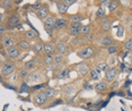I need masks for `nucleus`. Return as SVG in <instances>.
<instances>
[{"mask_svg": "<svg viewBox=\"0 0 132 111\" xmlns=\"http://www.w3.org/2000/svg\"><path fill=\"white\" fill-rule=\"evenodd\" d=\"M34 67V61H28V62H26L25 64V66H24V68L25 69H31V68H33Z\"/></svg>", "mask_w": 132, "mask_h": 111, "instance_id": "obj_38", "label": "nucleus"}, {"mask_svg": "<svg viewBox=\"0 0 132 111\" xmlns=\"http://www.w3.org/2000/svg\"><path fill=\"white\" fill-rule=\"evenodd\" d=\"M45 86H46V84L43 83V84H40V85H34V86H33V88H34V90H40L42 87H45Z\"/></svg>", "mask_w": 132, "mask_h": 111, "instance_id": "obj_43", "label": "nucleus"}, {"mask_svg": "<svg viewBox=\"0 0 132 111\" xmlns=\"http://www.w3.org/2000/svg\"><path fill=\"white\" fill-rule=\"evenodd\" d=\"M68 76H69V69L68 68H64V69L60 70L59 73L56 74V78H59V79H63Z\"/></svg>", "mask_w": 132, "mask_h": 111, "instance_id": "obj_20", "label": "nucleus"}, {"mask_svg": "<svg viewBox=\"0 0 132 111\" xmlns=\"http://www.w3.org/2000/svg\"><path fill=\"white\" fill-rule=\"evenodd\" d=\"M107 51H109L110 55L116 53V51H118V47H116V44H111L110 47H107Z\"/></svg>", "mask_w": 132, "mask_h": 111, "instance_id": "obj_31", "label": "nucleus"}, {"mask_svg": "<svg viewBox=\"0 0 132 111\" xmlns=\"http://www.w3.org/2000/svg\"><path fill=\"white\" fill-rule=\"evenodd\" d=\"M107 88V83L105 82V80H102V82L97 83L95 85V90L98 92H102V91H105V90Z\"/></svg>", "mask_w": 132, "mask_h": 111, "instance_id": "obj_15", "label": "nucleus"}, {"mask_svg": "<svg viewBox=\"0 0 132 111\" xmlns=\"http://www.w3.org/2000/svg\"><path fill=\"white\" fill-rule=\"evenodd\" d=\"M77 70H78V73H79L80 75H82V76H85V75L88 74V67L85 65V64H80L79 66H78V68H77Z\"/></svg>", "mask_w": 132, "mask_h": 111, "instance_id": "obj_13", "label": "nucleus"}, {"mask_svg": "<svg viewBox=\"0 0 132 111\" xmlns=\"http://www.w3.org/2000/svg\"><path fill=\"white\" fill-rule=\"evenodd\" d=\"M68 7H69V6L65 4V2H59V4H58V10H59V13H60V14L67 13Z\"/></svg>", "mask_w": 132, "mask_h": 111, "instance_id": "obj_22", "label": "nucleus"}, {"mask_svg": "<svg viewBox=\"0 0 132 111\" xmlns=\"http://www.w3.org/2000/svg\"><path fill=\"white\" fill-rule=\"evenodd\" d=\"M125 50L127 51H132V39H129V40L125 41Z\"/></svg>", "mask_w": 132, "mask_h": 111, "instance_id": "obj_33", "label": "nucleus"}, {"mask_svg": "<svg viewBox=\"0 0 132 111\" xmlns=\"http://www.w3.org/2000/svg\"><path fill=\"white\" fill-rule=\"evenodd\" d=\"M1 7L6 10H9L13 8V0H2L1 1Z\"/></svg>", "mask_w": 132, "mask_h": 111, "instance_id": "obj_18", "label": "nucleus"}, {"mask_svg": "<svg viewBox=\"0 0 132 111\" xmlns=\"http://www.w3.org/2000/svg\"><path fill=\"white\" fill-rule=\"evenodd\" d=\"M1 44L4 48H6V49H9L11 47H15L16 40H15L13 36H6V38L1 39Z\"/></svg>", "mask_w": 132, "mask_h": 111, "instance_id": "obj_5", "label": "nucleus"}, {"mask_svg": "<svg viewBox=\"0 0 132 111\" xmlns=\"http://www.w3.org/2000/svg\"><path fill=\"white\" fill-rule=\"evenodd\" d=\"M70 19L72 23H80L82 20V17L80 16V15H72V16L70 17Z\"/></svg>", "mask_w": 132, "mask_h": 111, "instance_id": "obj_30", "label": "nucleus"}, {"mask_svg": "<svg viewBox=\"0 0 132 111\" xmlns=\"http://www.w3.org/2000/svg\"><path fill=\"white\" fill-rule=\"evenodd\" d=\"M131 14H132V9H131Z\"/></svg>", "mask_w": 132, "mask_h": 111, "instance_id": "obj_53", "label": "nucleus"}, {"mask_svg": "<svg viewBox=\"0 0 132 111\" xmlns=\"http://www.w3.org/2000/svg\"><path fill=\"white\" fill-rule=\"evenodd\" d=\"M96 15H97L98 17H103L104 15H105V11H104L103 8H102V7H101V8H98L97 11H96Z\"/></svg>", "mask_w": 132, "mask_h": 111, "instance_id": "obj_40", "label": "nucleus"}, {"mask_svg": "<svg viewBox=\"0 0 132 111\" xmlns=\"http://www.w3.org/2000/svg\"><path fill=\"white\" fill-rule=\"evenodd\" d=\"M44 92H45V94H46V97L47 98H52V97H54L55 95V90L54 88H52V87H47L44 90Z\"/></svg>", "mask_w": 132, "mask_h": 111, "instance_id": "obj_27", "label": "nucleus"}, {"mask_svg": "<svg viewBox=\"0 0 132 111\" xmlns=\"http://www.w3.org/2000/svg\"><path fill=\"white\" fill-rule=\"evenodd\" d=\"M129 61H130V64L132 65V55L129 56Z\"/></svg>", "mask_w": 132, "mask_h": 111, "instance_id": "obj_50", "label": "nucleus"}, {"mask_svg": "<svg viewBox=\"0 0 132 111\" xmlns=\"http://www.w3.org/2000/svg\"><path fill=\"white\" fill-rule=\"evenodd\" d=\"M7 55L10 59H18L19 56H20V51L17 47H11L9 49H7Z\"/></svg>", "mask_w": 132, "mask_h": 111, "instance_id": "obj_6", "label": "nucleus"}, {"mask_svg": "<svg viewBox=\"0 0 132 111\" xmlns=\"http://www.w3.org/2000/svg\"><path fill=\"white\" fill-rule=\"evenodd\" d=\"M98 1L102 2V4H105V2H107V1H109V0H98Z\"/></svg>", "mask_w": 132, "mask_h": 111, "instance_id": "obj_51", "label": "nucleus"}, {"mask_svg": "<svg viewBox=\"0 0 132 111\" xmlns=\"http://www.w3.org/2000/svg\"><path fill=\"white\" fill-rule=\"evenodd\" d=\"M118 7H119V1H116V0L110 1V4H109V10L110 11H114Z\"/></svg>", "mask_w": 132, "mask_h": 111, "instance_id": "obj_26", "label": "nucleus"}, {"mask_svg": "<svg viewBox=\"0 0 132 111\" xmlns=\"http://www.w3.org/2000/svg\"><path fill=\"white\" fill-rule=\"evenodd\" d=\"M128 29H129V32H130L131 34H132V22H131L130 24H129V26H128Z\"/></svg>", "mask_w": 132, "mask_h": 111, "instance_id": "obj_48", "label": "nucleus"}, {"mask_svg": "<svg viewBox=\"0 0 132 111\" xmlns=\"http://www.w3.org/2000/svg\"><path fill=\"white\" fill-rule=\"evenodd\" d=\"M101 27L104 32H107L111 29V22L109 19H103L102 20V24H101Z\"/></svg>", "mask_w": 132, "mask_h": 111, "instance_id": "obj_19", "label": "nucleus"}, {"mask_svg": "<svg viewBox=\"0 0 132 111\" xmlns=\"http://www.w3.org/2000/svg\"><path fill=\"white\" fill-rule=\"evenodd\" d=\"M76 1V0H63V2H65V4H67L68 6H70V5H72L73 2Z\"/></svg>", "mask_w": 132, "mask_h": 111, "instance_id": "obj_44", "label": "nucleus"}, {"mask_svg": "<svg viewBox=\"0 0 132 111\" xmlns=\"http://www.w3.org/2000/svg\"><path fill=\"white\" fill-rule=\"evenodd\" d=\"M6 31H7V28H6L4 25H1V27H0V33H1V35H4V33Z\"/></svg>", "mask_w": 132, "mask_h": 111, "instance_id": "obj_45", "label": "nucleus"}, {"mask_svg": "<svg viewBox=\"0 0 132 111\" xmlns=\"http://www.w3.org/2000/svg\"><path fill=\"white\" fill-rule=\"evenodd\" d=\"M97 68L100 70H105V71H106L107 69H109V65L105 64V62H103V64H98L97 65Z\"/></svg>", "mask_w": 132, "mask_h": 111, "instance_id": "obj_36", "label": "nucleus"}, {"mask_svg": "<svg viewBox=\"0 0 132 111\" xmlns=\"http://www.w3.org/2000/svg\"><path fill=\"white\" fill-rule=\"evenodd\" d=\"M118 75V69L116 68H109L106 71H105V78L107 79V82H111V80H114Z\"/></svg>", "mask_w": 132, "mask_h": 111, "instance_id": "obj_8", "label": "nucleus"}, {"mask_svg": "<svg viewBox=\"0 0 132 111\" xmlns=\"http://www.w3.org/2000/svg\"><path fill=\"white\" fill-rule=\"evenodd\" d=\"M44 62H45L46 65H53V62H54V57L46 55L45 58H44Z\"/></svg>", "mask_w": 132, "mask_h": 111, "instance_id": "obj_29", "label": "nucleus"}, {"mask_svg": "<svg viewBox=\"0 0 132 111\" xmlns=\"http://www.w3.org/2000/svg\"><path fill=\"white\" fill-rule=\"evenodd\" d=\"M100 74H101V70L98 69V68H96V69H93L90 70V78L94 79V80H97L98 78H100Z\"/></svg>", "mask_w": 132, "mask_h": 111, "instance_id": "obj_23", "label": "nucleus"}, {"mask_svg": "<svg viewBox=\"0 0 132 111\" xmlns=\"http://www.w3.org/2000/svg\"><path fill=\"white\" fill-rule=\"evenodd\" d=\"M77 55L81 59H87V58H90V57L94 55V50H93V48H90V47H87V48L81 49Z\"/></svg>", "mask_w": 132, "mask_h": 111, "instance_id": "obj_4", "label": "nucleus"}, {"mask_svg": "<svg viewBox=\"0 0 132 111\" xmlns=\"http://www.w3.org/2000/svg\"><path fill=\"white\" fill-rule=\"evenodd\" d=\"M128 95H129V97H131V98H132V93H131V92H128Z\"/></svg>", "mask_w": 132, "mask_h": 111, "instance_id": "obj_52", "label": "nucleus"}, {"mask_svg": "<svg viewBox=\"0 0 132 111\" xmlns=\"http://www.w3.org/2000/svg\"><path fill=\"white\" fill-rule=\"evenodd\" d=\"M24 36H25L27 40H33V39H36L37 38V32L36 31H26L24 33Z\"/></svg>", "mask_w": 132, "mask_h": 111, "instance_id": "obj_16", "label": "nucleus"}, {"mask_svg": "<svg viewBox=\"0 0 132 111\" xmlns=\"http://www.w3.org/2000/svg\"><path fill=\"white\" fill-rule=\"evenodd\" d=\"M19 24H20V18L17 15H13V16H10L8 18V26L9 27H17Z\"/></svg>", "mask_w": 132, "mask_h": 111, "instance_id": "obj_10", "label": "nucleus"}, {"mask_svg": "<svg viewBox=\"0 0 132 111\" xmlns=\"http://www.w3.org/2000/svg\"><path fill=\"white\" fill-rule=\"evenodd\" d=\"M28 79H29V82H32V83H36L38 82V80L41 79V76H40V73H37V71H35V73H32L31 75L28 76Z\"/></svg>", "mask_w": 132, "mask_h": 111, "instance_id": "obj_21", "label": "nucleus"}, {"mask_svg": "<svg viewBox=\"0 0 132 111\" xmlns=\"http://www.w3.org/2000/svg\"><path fill=\"white\" fill-rule=\"evenodd\" d=\"M67 26V20L62 19V18H56V23H55V28L56 29H62Z\"/></svg>", "mask_w": 132, "mask_h": 111, "instance_id": "obj_14", "label": "nucleus"}, {"mask_svg": "<svg viewBox=\"0 0 132 111\" xmlns=\"http://www.w3.org/2000/svg\"><path fill=\"white\" fill-rule=\"evenodd\" d=\"M5 18H6V15L4 13H1V15H0V22L4 23L5 22Z\"/></svg>", "mask_w": 132, "mask_h": 111, "instance_id": "obj_46", "label": "nucleus"}, {"mask_svg": "<svg viewBox=\"0 0 132 111\" xmlns=\"http://www.w3.org/2000/svg\"><path fill=\"white\" fill-rule=\"evenodd\" d=\"M101 43H102V46H103V47H110L111 44L113 43V40H112V38H111V36L106 35V36H103Z\"/></svg>", "mask_w": 132, "mask_h": 111, "instance_id": "obj_17", "label": "nucleus"}, {"mask_svg": "<svg viewBox=\"0 0 132 111\" xmlns=\"http://www.w3.org/2000/svg\"><path fill=\"white\" fill-rule=\"evenodd\" d=\"M82 35H86L88 33H90V25H84L81 27V31H80Z\"/></svg>", "mask_w": 132, "mask_h": 111, "instance_id": "obj_32", "label": "nucleus"}, {"mask_svg": "<svg viewBox=\"0 0 132 111\" xmlns=\"http://www.w3.org/2000/svg\"><path fill=\"white\" fill-rule=\"evenodd\" d=\"M85 88H86V90H92V88H93V86L90 85V84L86 83V84H85Z\"/></svg>", "mask_w": 132, "mask_h": 111, "instance_id": "obj_47", "label": "nucleus"}, {"mask_svg": "<svg viewBox=\"0 0 132 111\" xmlns=\"http://www.w3.org/2000/svg\"><path fill=\"white\" fill-rule=\"evenodd\" d=\"M15 71V66L11 62H6L1 66V77H7L10 76Z\"/></svg>", "mask_w": 132, "mask_h": 111, "instance_id": "obj_2", "label": "nucleus"}, {"mask_svg": "<svg viewBox=\"0 0 132 111\" xmlns=\"http://www.w3.org/2000/svg\"><path fill=\"white\" fill-rule=\"evenodd\" d=\"M95 40V35L93 34V33H88V34L84 35V41L86 42H93Z\"/></svg>", "mask_w": 132, "mask_h": 111, "instance_id": "obj_28", "label": "nucleus"}, {"mask_svg": "<svg viewBox=\"0 0 132 111\" xmlns=\"http://www.w3.org/2000/svg\"><path fill=\"white\" fill-rule=\"evenodd\" d=\"M68 51V48H67V44L64 42H59L56 44V52L60 53V55H64L65 52Z\"/></svg>", "mask_w": 132, "mask_h": 111, "instance_id": "obj_12", "label": "nucleus"}, {"mask_svg": "<svg viewBox=\"0 0 132 111\" xmlns=\"http://www.w3.org/2000/svg\"><path fill=\"white\" fill-rule=\"evenodd\" d=\"M119 86V82H114V84L112 85V88H115V87H118Z\"/></svg>", "mask_w": 132, "mask_h": 111, "instance_id": "obj_49", "label": "nucleus"}, {"mask_svg": "<svg viewBox=\"0 0 132 111\" xmlns=\"http://www.w3.org/2000/svg\"><path fill=\"white\" fill-rule=\"evenodd\" d=\"M42 49H43V46H42V44H40V43L35 44V46L33 47V51H34V52H38V51H41Z\"/></svg>", "mask_w": 132, "mask_h": 111, "instance_id": "obj_37", "label": "nucleus"}, {"mask_svg": "<svg viewBox=\"0 0 132 111\" xmlns=\"http://www.w3.org/2000/svg\"><path fill=\"white\" fill-rule=\"evenodd\" d=\"M29 88V86H28V84L26 83V82H24L22 83V86H20V90H19V93H25L27 90Z\"/></svg>", "mask_w": 132, "mask_h": 111, "instance_id": "obj_35", "label": "nucleus"}, {"mask_svg": "<svg viewBox=\"0 0 132 111\" xmlns=\"http://www.w3.org/2000/svg\"><path fill=\"white\" fill-rule=\"evenodd\" d=\"M29 75H28V70L27 69H25V68H24L23 70H20L19 71V77L20 78H23V79H25L26 77H28Z\"/></svg>", "mask_w": 132, "mask_h": 111, "instance_id": "obj_34", "label": "nucleus"}, {"mask_svg": "<svg viewBox=\"0 0 132 111\" xmlns=\"http://www.w3.org/2000/svg\"><path fill=\"white\" fill-rule=\"evenodd\" d=\"M63 55H60V53H56V55L54 56V64L56 66H59V65H61L62 62H63Z\"/></svg>", "mask_w": 132, "mask_h": 111, "instance_id": "obj_25", "label": "nucleus"}, {"mask_svg": "<svg viewBox=\"0 0 132 111\" xmlns=\"http://www.w3.org/2000/svg\"><path fill=\"white\" fill-rule=\"evenodd\" d=\"M17 46H18V48H20V49H23V50H28L29 49V43L26 40H24V41H19L18 42V44H17Z\"/></svg>", "mask_w": 132, "mask_h": 111, "instance_id": "obj_24", "label": "nucleus"}, {"mask_svg": "<svg viewBox=\"0 0 132 111\" xmlns=\"http://www.w3.org/2000/svg\"><path fill=\"white\" fill-rule=\"evenodd\" d=\"M43 50H44V52H45V55L52 56L56 50V46L53 43H51V42H49V43H45L43 46Z\"/></svg>", "mask_w": 132, "mask_h": 111, "instance_id": "obj_9", "label": "nucleus"}, {"mask_svg": "<svg viewBox=\"0 0 132 111\" xmlns=\"http://www.w3.org/2000/svg\"><path fill=\"white\" fill-rule=\"evenodd\" d=\"M32 7H33V9H35V10H40L42 8V5L40 1H37V2H35V4H33Z\"/></svg>", "mask_w": 132, "mask_h": 111, "instance_id": "obj_39", "label": "nucleus"}, {"mask_svg": "<svg viewBox=\"0 0 132 111\" xmlns=\"http://www.w3.org/2000/svg\"><path fill=\"white\" fill-rule=\"evenodd\" d=\"M73 91H75V90H73V87H72V86H71V85L65 86V87H64V92L67 93V94H70V93H72Z\"/></svg>", "mask_w": 132, "mask_h": 111, "instance_id": "obj_41", "label": "nucleus"}, {"mask_svg": "<svg viewBox=\"0 0 132 111\" xmlns=\"http://www.w3.org/2000/svg\"><path fill=\"white\" fill-rule=\"evenodd\" d=\"M81 27H82V25L80 23H72L70 25V27H69V33L71 35H73V36H76V35H78L80 33Z\"/></svg>", "mask_w": 132, "mask_h": 111, "instance_id": "obj_7", "label": "nucleus"}, {"mask_svg": "<svg viewBox=\"0 0 132 111\" xmlns=\"http://www.w3.org/2000/svg\"><path fill=\"white\" fill-rule=\"evenodd\" d=\"M55 23H56V18H54L53 16H49L44 19V27L47 34H51L53 32V29L55 28Z\"/></svg>", "mask_w": 132, "mask_h": 111, "instance_id": "obj_1", "label": "nucleus"}, {"mask_svg": "<svg viewBox=\"0 0 132 111\" xmlns=\"http://www.w3.org/2000/svg\"><path fill=\"white\" fill-rule=\"evenodd\" d=\"M123 32H124V28H123V26H120L119 31H118V33H116V35H118L119 38H121L122 35H123Z\"/></svg>", "mask_w": 132, "mask_h": 111, "instance_id": "obj_42", "label": "nucleus"}, {"mask_svg": "<svg viewBox=\"0 0 132 111\" xmlns=\"http://www.w3.org/2000/svg\"><path fill=\"white\" fill-rule=\"evenodd\" d=\"M36 15L40 19H45L46 17H49V10H47V7H42L40 10L36 11Z\"/></svg>", "mask_w": 132, "mask_h": 111, "instance_id": "obj_11", "label": "nucleus"}, {"mask_svg": "<svg viewBox=\"0 0 132 111\" xmlns=\"http://www.w3.org/2000/svg\"><path fill=\"white\" fill-rule=\"evenodd\" d=\"M47 99H49V98L46 97L45 92H44V91H40V92H37V94L34 97V100H33V102H34L36 106H42V104H44L47 101Z\"/></svg>", "mask_w": 132, "mask_h": 111, "instance_id": "obj_3", "label": "nucleus"}]
</instances>
